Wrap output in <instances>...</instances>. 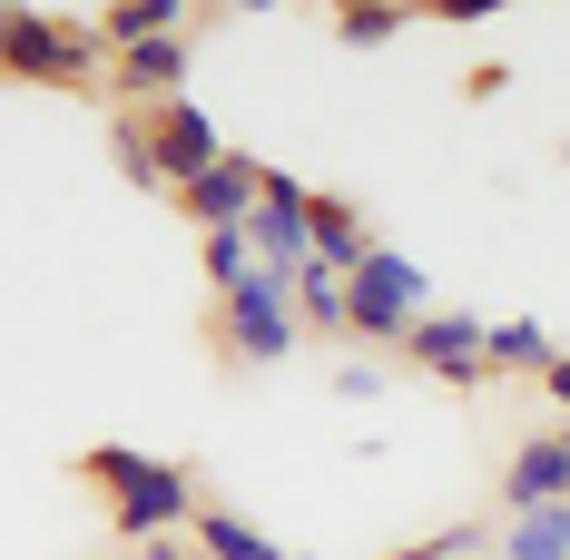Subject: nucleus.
<instances>
[{
	"mask_svg": "<svg viewBox=\"0 0 570 560\" xmlns=\"http://www.w3.org/2000/svg\"><path fill=\"white\" fill-rule=\"evenodd\" d=\"M285 560H315V551H285Z\"/></svg>",
	"mask_w": 570,
	"mask_h": 560,
	"instance_id": "nucleus-24",
	"label": "nucleus"
},
{
	"mask_svg": "<svg viewBox=\"0 0 570 560\" xmlns=\"http://www.w3.org/2000/svg\"><path fill=\"white\" fill-rule=\"evenodd\" d=\"M187 541H197V560H285L276 541H266L246 511H227V502H207V511H197V531H187Z\"/></svg>",
	"mask_w": 570,
	"mask_h": 560,
	"instance_id": "nucleus-12",
	"label": "nucleus"
},
{
	"mask_svg": "<svg viewBox=\"0 0 570 560\" xmlns=\"http://www.w3.org/2000/svg\"><path fill=\"white\" fill-rule=\"evenodd\" d=\"M79 472L109 492V531L128 541V551H138V541H177V531H197V511H207L197 472H187V462H168V452L99 443V452H79Z\"/></svg>",
	"mask_w": 570,
	"mask_h": 560,
	"instance_id": "nucleus-1",
	"label": "nucleus"
},
{
	"mask_svg": "<svg viewBox=\"0 0 570 560\" xmlns=\"http://www.w3.org/2000/svg\"><path fill=\"white\" fill-rule=\"evenodd\" d=\"M197 266H207V285H217V295H236V285L256 276V246H246V226H217V236H197Z\"/></svg>",
	"mask_w": 570,
	"mask_h": 560,
	"instance_id": "nucleus-18",
	"label": "nucleus"
},
{
	"mask_svg": "<svg viewBox=\"0 0 570 560\" xmlns=\"http://www.w3.org/2000/svg\"><path fill=\"white\" fill-rule=\"evenodd\" d=\"M148 148H158V177H168V197L187 177H207L227 158V128L197 109V99H168V109H148Z\"/></svg>",
	"mask_w": 570,
	"mask_h": 560,
	"instance_id": "nucleus-7",
	"label": "nucleus"
},
{
	"mask_svg": "<svg viewBox=\"0 0 570 560\" xmlns=\"http://www.w3.org/2000/svg\"><path fill=\"white\" fill-rule=\"evenodd\" d=\"M541 393H551V413L570 423V354H551V374H541Z\"/></svg>",
	"mask_w": 570,
	"mask_h": 560,
	"instance_id": "nucleus-21",
	"label": "nucleus"
},
{
	"mask_svg": "<svg viewBox=\"0 0 570 560\" xmlns=\"http://www.w3.org/2000/svg\"><path fill=\"white\" fill-rule=\"evenodd\" d=\"M295 344L305 335H295V285L285 276L256 266L236 295H217V354H227V364H285Z\"/></svg>",
	"mask_w": 570,
	"mask_h": 560,
	"instance_id": "nucleus-4",
	"label": "nucleus"
},
{
	"mask_svg": "<svg viewBox=\"0 0 570 560\" xmlns=\"http://www.w3.org/2000/svg\"><path fill=\"white\" fill-rule=\"evenodd\" d=\"M403 364H413L423 384L482 393V384H492V315H462V305H433V315H413V335H403Z\"/></svg>",
	"mask_w": 570,
	"mask_h": 560,
	"instance_id": "nucleus-5",
	"label": "nucleus"
},
{
	"mask_svg": "<svg viewBox=\"0 0 570 560\" xmlns=\"http://www.w3.org/2000/svg\"><path fill=\"white\" fill-rule=\"evenodd\" d=\"M384 384H394V374H384L374 354H354V364H335V393H344V403H384Z\"/></svg>",
	"mask_w": 570,
	"mask_h": 560,
	"instance_id": "nucleus-20",
	"label": "nucleus"
},
{
	"mask_svg": "<svg viewBox=\"0 0 570 560\" xmlns=\"http://www.w3.org/2000/svg\"><path fill=\"white\" fill-rule=\"evenodd\" d=\"M394 560H403V551H394Z\"/></svg>",
	"mask_w": 570,
	"mask_h": 560,
	"instance_id": "nucleus-27",
	"label": "nucleus"
},
{
	"mask_svg": "<svg viewBox=\"0 0 570 560\" xmlns=\"http://www.w3.org/2000/svg\"><path fill=\"white\" fill-rule=\"evenodd\" d=\"M551 354H561V344L541 335V315H492V384H502V374H531V384H541Z\"/></svg>",
	"mask_w": 570,
	"mask_h": 560,
	"instance_id": "nucleus-13",
	"label": "nucleus"
},
{
	"mask_svg": "<svg viewBox=\"0 0 570 560\" xmlns=\"http://www.w3.org/2000/svg\"><path fill=\"white\" fill-rule=\"evenodd\" d=\"M256 187H266V168H256L246 148H227L207 177H187V187H177V217L197 226V236H217V226H246V217H256Z\"/></svg>",
	"mask_w": 570,
	"mask_h": 560,
	"instance_id": "nucleus-8",
	"label": "nucleus"
},
{
	"mask_svg": "<svg viewBox=\"0 0 570 560\" xmlns=\"http://www.w3.org/2000/svg\"><path fill=\"white\" fill-rule=\"evenodd\" d=\"M305 236H315V266H335V276H354L384 236L364 226V207L354 197H315V217H305Z\"/></svg>",
	"mask_w": 570,
	"mask_h": 560,
	"instance_id": "nucleus-11",
	"label": "nucleus"
},
{
	"mask_svg": "<svg viewBox=\"0 0 570 560\" xmlns=\"http://www.w3.org/2000/svg\"><path fill=\"white\" fill-rule=\"evenodd\" d=\"M109 158L128 187H148V197H168V177H158V148H148V109H109Z\"/></svg>",
	"mask_w": 570,
	"mask_h": 560,
	"instance_id": "nucleus-17",
	"label": "nucleus"
},
{
	"mask_svg": "<svg viewBox=\"0 0 570 560\" xmlns=\"http://www.w3.org/2000/svg\"><path fill=\"white\" fill-rule=\"evenodd\" d=\"M482 560H502V551H482Z\"/></svg>",
	"mask_w": 570,
	"mask_h": 560,
	"instance_id": "nucleus-25",
	"label": "nucleus"
},
{
	"mask_svg": "<svg viewBox=\"0 0 570 560\" xmlns=\"http://www.w3.org/2000/svg\"><path fill=\"white\" fill-rule=\"evenodd\" d=\"M561 433H570V423H561Z\"/></svg>",
	"mask_w": 570,
	"mask_h": 560,
	"instance_id": "nucleus-26",
	"label": "nucleus"
},
{
	"mask_svg": "<svg viewBox=\"0 0 570 560\" xmlns=\"http://www.w3.org/2000/svg\"><path fill=\"white\" fill-rule=\"evenodd\" d=\"M502 560H570V502H541L502 521Z\"/></svg>",
	"mask_w": 570,
	"mask_h": 560,
	"instance_id": "nucleus-16",
	"label": "nucleus"
},
{
	"mask_svg": "<svg viewBox=\"0 0 570 560\" xmlns=\"http://www.w3.org/2000/svg\"><path fill=\"white\" fill-rule=\"evenodd\" d=\"M0 69L10 79H40V89H89V79H109V40H99L89 10H10Z\"/></svg>",
	"mask_w": 570,
	"mask_h": 560,
	"instance_id": "nucleus-2",
	"label": "nucleus"
},
{
	"mask_svg": "<svg viewBox=\"0 0 570 560\" xmlns=\"http://www.w3.org/2000/svg\"><path fill=\"white\" fill-rule=\"evenodd\" d=\"M413 315H433V276H423L403 246H374V256L344 276V344H394L403 354Z\"/></svg>",
	"mask_w": 570,
	"mask_h": 560,
	"instance_id": "nucleus-3",
	"label": "nucleus"
},
{
	"mask_svg": "<svg viewBox=\"0 0 570 560\" xmlns=\"http://www.w3.org/2000/svg\"><path fill=\"white\" fill-rule=\"evenodd\" d=\"M403 30H413V20H403V10H384V0H364V10H335V40H344V50H394Z\"/></svg>",
	"mask_w": 570,
	"mask_h": 560,
	"instance_id": "nucleus-19",
	"label": "nucleus"
},
{
	"mask_svg": "<svg viewBox=\"0 0 570 560\" xmlns=\"http://www.w3.org/2000/svg\"><path fill=\"white\" fill-rule=\"evenodd\" d=\"M285 285H295V335H325V344H335V335H344V276L305 256Z\"/></svg>",
	"mask_w": 570,
	"mask_h": 560,
	"instance_id": "nucleus-14",
	"label": "nucleus"
},
{
	"mask_svg": "<svg viewBox=\"0 0 570 560\" xmlns=\"http://www.w3.org/2000/svg\"><path fill=\"white\" fill-rule=\"evenodd\" d=\"M109 89H118V109H168V99H187V30H158L138 50H118Z\"/></svg>",
	"mask_w": 570,
	"mask_h": 560,
	"instance_id": "nucleus-9",
	"label": "nucleus"
},
{
	"mask_svg": "<svg viewBox=\"0 0 570 560\" xmlns=\"http://www.w3.org/2000/svg\"><path fill=\"white\" fill-rule=\"evenodd\" d=\"M541 502H570V433L551 423V433H531V443H512V462H502V511H541Z\"/></svg>",
	"mask_w": 570,
	"mask_h": 560,
	"instance_id": "nucleus-10",
	"label": "nucleus"
},
{
	"mask_svg": "<svg viewBox=\"0 0 570 560\" xmlns=\"http://www.w3.org/2000/svg\"><path fill=\"white\" fill-rule=\"evenodd\" d=\"M158 30H187V10H177V0H109V10H99V40H109V59L138 50V40H158Z\"/></svg>",
	"mask_w": 570,
	"mask_h": 560,
	"instance_id": "nucleus-15",
	"label": "nucleus"
},
{
	"mask_svg": "<svg viewBox=\"0 0 570 560\" xmlns=\"http://www.w3.org/2000/svg\"><path fill=\"white\" fill-rule=\"evenodd\" d=\"M0 30H10V0H0Z\"/></svg>",
	"mask_w": 570,
	"mask_h": 560,
	"instance_id": "nucleus-23",
	"label": "nucleus"
},
{
	"mask_svg": "<svg viewBox=\"0 0 570 560\" xmlns=\"http://www.w3.org/2000/svg\"><path fill=\"white\" fill-rule=\"evenodd\" d=\"M128 560H197V541H187V531H177V541H138Z\"/></svg>",
	"mask_w": 570,
	"mask_h": 560,
	"instance_id": "nucleus-22",
	"label": "nucleus"
},
{
	"mask_svg": "<svg viewBox=\"0 0 570 560\" xmlns=\"http://www.w3.org/2000/svg\"><path fill=\"white\" fill-rule=\"evenodd\" d=\"M305 217H315V187H305L295 168H266V187H256V217H246V246H256V266H266V276H295V266L315 256Z\"/></svg>",
	"mask_w": 570,
	"mask_h": 560,
	"instance_id": "nucleus-6",
	"label": "nucleus"
}]
</instances>
